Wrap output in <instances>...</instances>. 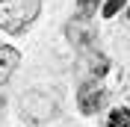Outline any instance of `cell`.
<instances>
[{
    "label": "cell",
    "mask_w": 130,
    "mask_h": 127,
    "mask_svg": "<svg viewBox=\"0 0 130 127\" xmlns=\"http://www.w3.org/2000/svg\"><path fill=\"white\" fill-rule=\"evenodd\" d=\"M124 3H127V0H106V6H104V18H115L118 12H121Z\"/></svg>",
    "instance_id": "9c48e42d"
},
{
    "label": "cell",
    "mask_w": 130,
    "mask_h": 127,
    "mask_svg": "<svg viewBox=\"0 0 130 127\" xmlns=\"http://www.w3.org/2000/svg\"><path fill=\"white\" fill-rule=\"evenodd\" d=\"M109 127H130V106H118L109 115Z\"/></svg>",
    "instance_id": "52a82bcc"
},
{
    "label": "cell",
    "mask_w": 130,
    "mask_h": 127,
    "mask_svg": "<svg viewBox=\"0 0 130 127\" xmlns=\"http://www.w3.org/2000/svg\"><path fill=\"white\" fill-rule=\"evenodd\" d=\"M127 18H130V9H127Z\"/></svg>",
    "instance_id": "30bf717a"
},
{
    "label": "cell",
    "mask_w": 130,
    "mask_h": 127,
    "mask_svg": "<svg viewBox=\"0 0 130 127\" xmlns=\"http://www.w3.org/2000/svg\"><path fill=\"white\" fill-rule=\"evenodd\" d=\"M98 3H101V0H77V12L92 18V15L98 12Z\"/></svg>",
    "instance_id": "ba28073f"
},
{
    "label": "cell",
    "mask_w": 130,
    "mask_h": 127,
    "mask_svg": "<svg viewBox=\"0 0 130 127\" xmlns=\"http://www.w3.org/2000/svg\"><path fill=\"white\" fill-rule=\"evenodd\" d=\"M65 33H68V41L77 44V47H89L92 41H95V27H92L89 15H74L65 24Z\"/></svg>",
    "instance_id": "277c9868"
},
{
    "label": "cell",
    "mask_w": 130,
    "mask_h": 127,
    "mask_svg": "<svg viewBox=\"0 0 130 127\" xmlns=\"http://www.w3.org/2000/svg\"><path fill=\"white\" fill-rule=\"evenodd\" d=\"M21 115L30 121H47L56 115V101L47 95H41V92H30V95H24V101H21Z\"/></svg>",
    "instance_id": "7a4b0ae2"
},
{
    "label": "cell",
    "mask_w": 130,
    "mask_h": 127,
    "mask_svg": "<svg viewBox=\"0 0 130 127\" xmlns=\"http://www.w3.org/2000/svg\"><path fill=\"white\" fill-rule=\"evenodd\" d=\"M39 12L41 0H0V30L18 36L39 18Z\"/></svg>",
    "instance_id": "6da1fadb"
},
{
    "label": "cell",
    "mask_w": 130,
    "mask_h": 127,
    "mask_svg": "<svg viewBox=\"0 0 130 127\" xmlns=\"http://www.w3.org/2000/svg\"><path fill=\"white\" fill-rule=\"evenodd\" d=\"M18 68V50L9 47V44H0V86L9 83V77L15 74Z\"/></svg>",
    "instance_id": "5b68a950"
},
{
    "label": "cell",
    "mask_w": 130,
    "mask_h": 127,
    "mask_svg": "<svg viewBox=\"0 0 130 127\" xmlns=\"http://www.w3.org/2000/svg\"><path fill=\"white\" fill-rule=\"evenodd\" d=\"M83 65H86V80H101L106 74V68H109L106 56H101V53H89Z\"/></svg>",
    "instance_id": "8992f818"
},
{
    "label": "cell",
    "mask_w": 130,
    "mask_h": 127,
    "mask_svg": "<svg viewBox=\"0 0 130 127\" xmlns=\"http://www.w3.org/2000/svg\"><path fill=\"white\" fill-rule=\"evenodd\" d=\"M106 101V92L101 86V80H83L80 89H77V103H80V109L86 115H95Z\"/></svg>",
    "instance_id": "3957f363"
}]
</instances>
